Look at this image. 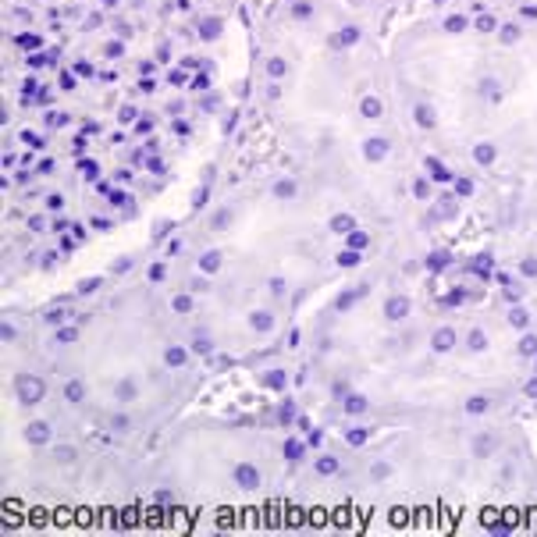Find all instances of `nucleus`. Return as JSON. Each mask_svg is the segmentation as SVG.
Here are the masks:
<instances>
[{
    "label": "nucleus",
    "mask_w": 537,
    "mask_h": 537,
    "mask_svg": "<svg viewBox=\"0 0 537 537\" xmlns=\"http://www.w3.org/2000/svg\"><path fill=\"white\" fill-rule=\"evenodd\" d=\"M15 392H18V399H22L25 406H36V402L47 395V384H43L40 377H33V374H18V377H15Z\"/></svg>",
    "instance_id": "obj_1"
},
{
    "label": "nucleus",
    "mask_w": 537,
    "mask_h": 537,
    "mask_svg": "<svg viewBox=\"0 0 537 537\" xmlns=\"http://www.w3.org/2000/svg\"><path fill=\"white\" fill-rule=\"evenodd\" d=\"M235 481H238V484H242L246 491H253V488L260 484V473H256V466L242 463V466H238V470H235Z\"/></svg>",
    "instance_id": "obj_2"
},
{
    "label": "nucleus",
    "mask_w": 537,
    "mask_h": 537,
    "mask_svg": "<svg viewBox=\"0 0 537 537\" xmlns=\"http://www.w3.org/2000/svg\"><path fill=\"white\" fill-rule=\"evenodd\" d=\"M25 438L36 441V445H43V441H50V427H47V424H28V427H25Z\"/></svg>",
    "instance_id": "obj_3"
},
{
    "label": "nucleus",
    "mask_w": 537,
    "mask_h": 537,
    "mask_svg": "<svg viewBox=\"0 0 537 537\" xmlns=\"http://www.w3.org/2000/svg\"><path fill=\"white\" fill-rule=\"evenodd\" d=\"M363 154H367L370 160H381V157L388 154V142H381V139H370V142L363 146Z\"/></svg>",
    "instance_id": "obj_4"
},
{
    "label": "nucleus",
    "mask_w": 537,
    "mask_h": 537,
    "mask_svg": "<svg viewBox=\"0 0 537 537\" xmlns=\"http://www.w3.org/2000/svg\"><path fill=\"white\" fill-rule=\"evenodd\" d=\"M221 267V253H206L203 260H199V271H206V274H214Z\"/></svg>",
    "instance_id": "obj_5"
},
{
    "label": "nucleus",
    "mask_w": 537,
    "mask_h": 537,
    "mask_svg": "<svg viewBox=\"0 0 537 537\" xmlns=\"http://www.w3.org/2000/svg\"><path fill=\"white\" fill-rule=\"evenodd\" d=\"M185 356H189L185 349H178V345H171V349H167V356H164V360H167V367H182V363H185Z\"/></svg>",
    "instance_id": "obj_6"
},
{
    "label": "nucleus",
    "mask_w": 537,
    "mask_h": 537,
    "mask_svg": "<svg viewBox=\"0 0 537 537\" xmlns=\"http://www.w3.org/2000/svg\"><path fill=\"white\" fill-rule=\"evenodd\" d=\"M356 40H360V33H356V28H342V33L331 40L335 47H349V43H356Z\"/></svg>",
    "instance_id": "obj_7"
},
{
    "label": "nucleus",
    "mask_w": 537,
    "mask_h": 537,
    "mask_svg": "<svg viewBox=\"0 0 537 537\" xmlns=\"http://www.w3.org/2000/svg\"><path fill=\"white\" fill-rule=\"evenodd\" d=\"M249 324L256 327V331H271V324H274V320H271V313H253Z\"/></svg>",
    "instance_id": "obj_8"
},
{
    "label": "nucleus",
    "mask_w": 537,
    "mask_h": 537,
    "mask_svg": "<svg viewBox=\"0 0 537 537\" xmlns=\"http://www.w3.org/2000/svg\"><path fill=\"white\" fill-rule=\"evenodd\" d=\"M409 310V299H392L388 303V317H402Z\"/></svg>",
    "instance_id": "obj_9"
},
{
    "label": "nucleus",
    "mask_w": 537,
    "mask_h": 537,
    "mask_svg": "<svg viewBox=\"0 0 537 537\" xmlns=\"http://www.w3.org/2000/svg\"><path fill=\"white\" fill-rule=\"evenodd\" d=\"M317 470L327 477V473H335L338 470V459H331V456H324V459H317Z\"/></svg>",
    "instance_id": "obj_10"
},
{
    "label": "nucleus",
    "mask_w": 537,
    "mask_h": 537,
    "mask_svg": "<svg viewBox=\"0 0 537 537\" xmlns=\"http://www.w3.org/2000/svg\"><path fill=\"white\" fill-rule=\"evenodd\" d=\"M367 246V235L363 231H349V249H363Z\"/></svg>",
    "instance_id": "obj_11"
},
{
    "label": "nucleus",
    "mask_w": 537,
    "mask_h": 537,
    "mask_svg": "<svg viewBox=\"0 0 537 537\" xmlns=\"http://www.w3.org/2000/svg\"><path fill=\"white\" fill-rule=\"evenodd\" d=\"M345 409H349V413H363V409H367V402H363L360 395H349V399H345Z\"/></svg>",
    "instance_id": "obj_12"
},
{
    "label": "nucleus",
    "mask_w": 537,
    "mask_h": 537,
    "mask_svg": "<svg viewBox=\"0 0 537 537\" xmlns=\"http://www.w3.org/2000/svg\"><path fill=\"white\" fill-rule=\"evenodd\" d=\"M363 114H367V117H377V114H381V104H377L374 97H367V100H363Z\"/></svg>",
    "instance_id": "obj_13"
},
{
    "label": "nucleus",
    "mask_w": 537,
    "mask_h": 537,
    "mask_svg": "<svg viewBox=\"0 0 537 537\" xmlns=\"http://www.w3.org/2000/svg\"><path fill=\"white\" fill-rule=\"evenodd\" d=\"M65 395H68L72 402H79V399H82V384H79V381H72V384L65 388Z\"/></svg>",
    "instance_id": "obj_14"
},
{
    "label": "nucleus",
    "mask_w": 537,
    "mask_h": 537,
    "mask_svg": "<svg viewBox=\"0 0 537 537\" xmlns=\"http://www.w3.org/2000/svg\"><path fill=\"white\" fill-rule=\"evenodd\" d=\"M331 228H335V231H352V217H345V214H342V217H335V221H331Z\"/></svg>",
    "instance_id": "obj_15"
},
{
    "label": "nucleus",
    "mask_w": 537,
    "mask_h": 537,
    "mask_svg": "<svg viewBox=\"0 0 537 537\" xmlns=\"http://www.w3.org/2000/svg\"><path fill=\"white\" fill-rule=\"evenodd\" d=\"M267 384H271V388H285V374L281 370H271V374H267Z\"/></svg>",
    "instance_id": "obj_16"
},
{
    "label": "nucleus",
    "mask_w": 537,
    "mask_h": 537,
    "mask_svg": "<svg viewBox=\"0 0 537 537\" xmlns=\"http://www.w3.org/2000/svg\"><path fill=\"white\" fill-rule=\"evenodd\" d=\"M285 456H288V459H299V456H303V445L288 441V445H285Z\"/></svg>",
    "instance_id": "obj_17"
},
{
    "label": "nucleus",
    "mask_w": 537,
    "mask_h": 537,
    "mask_svg": "<svg viewBox=\"0 0 537 537\" xmlns=\"http://www.w3.org/2000/svg\"><path fill=\"white\" fill-rule=\"evenodd\" d=\"M171 306H174L178 313H185V310H192V299H185V295H178V299H174Z\"/></svg>",
    "instance_id": "obj_18"
},
{
    "label": "nucleus",
    "mask_w": 537,
    "mask_h": 537,
    "mask_svg": "<svg viewBox=\"0 0 537 537\" xmlns=\"http://www.w3.org/2000/svg\"><path fill=\"white\" fill-rule=\"evenodd\" d=\"M274 192H278V196H292V192H295V185H292V182H278V185H274Z\"/></svg>",
    "instance_id": "obj_19"
},
{
    "label": "nucleus",
    "mask_w": 537,
    "mask_h": 537,
    "mask_svg": "<svg viewBox=\"0 0 537 537\" xmlns=\"http://www.w3.org/2000/svg\"><path fill=\"white\" fill-rule=\"evenodd\" d=\"M367 441V431H349V445H363Z\"/></svg>",
    "instance_id": "obj_20"
},
{
    "label": "nucleus",
    "mask_w": 537,
    "mask_h": 537,
    "mask_svg": "<svg viewBox=\"0 0 537 537\" xmlns=\"http://www.w3.org/2000/svg\"><path fill=\"white\" fill-rule=\"evenodd\" d=\"M338 263H342V267H352V263H356V249L342 253V256H338Z\"/></svg>",
    "instance_id": "obj_21"
},
{
    "label": "nucleus",
    "mask_w": 537,
    "mask_h": 537,
    "mask_svg": "<svg viewBox=\"0 0 537 537\" xmlns=\"http://www.w3.org/2000/svg\"><path fill=\"white\" fill-rule=\"evenodd\" d=\"M267 68H271V75H285V61H278V57H274V61L267 65Z\"/></svg>",
    "instance_id": "obj_22"
},
{
    "label": "nucleus",
    "mask_w": 537,
    "mask_h": 537,
    "mask_svg": "<svg viewBox=\"0 0 537 537\" xmlns=\"http://www.w3.org/2000/svg\"><path fill=\"white\" fill-rule=\"evenodd\" d=\"M57 338H61V342H72V338H75V327H61V331H57Z\"/></svg>",
    "instance_id": "obj_23"
},
{
    "label": "nucleus",
    "mask_w": 537,
    "mask_h": 537,
    "mask_svg": "<svg viewBox=\"0 0 537 537\" xmlns=\"http://www.w3.org/2000/svg\"><path fill=\"white\" fill-rule=\"evenodd\" d=\"M18 43H22V47H25V50H33V47H40V40H33V36H22V40H18Z\"/></svg>",
    "instance_id": "obj_24"
},
{
    "label": "nucleus",
    "mask_w": 537,
    "mask_h": 537,
    "mask_svg": "<svg viewBox=\"0 0 537 537\" xmlns=\"http://www.w3.org/2000/svg\"><path fill=\"white\" fill-rule=\"evenodd\" d=\"M150 278H154V281H160V278H164V267H160V263H157V267H150Z\"/></svg>",
    "instance_id": "obj_25"
},
{
    "label": "nucleus",
    "mask_w": 537,
    "mask_h": 537,
    "mask_svg": "<svg viewBox=\"0 0 537 537\" xmlns=\"http://www.w3.org/2000/svg\"><path fill=\"white\" fill-rule=\"evenodd\" d=\"M352 299H356V295H352V292H345V295H342V299H338V310H345V306H349Z\"/></svg>",
    "instance_id": "obj_26"
}]
</instances>
